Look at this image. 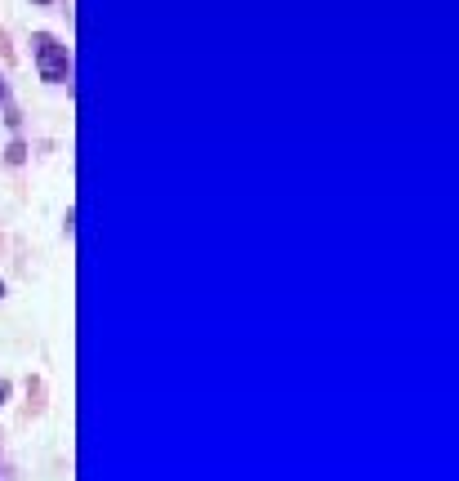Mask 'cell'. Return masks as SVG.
I'll use <instances>...</instances> for the list:
<instances>
[{"label": "cell", "mask_w": 459, "mask_h": 481, "mask_svg": "<svg viewBox=\"0 0 459 481\" xmlns=\"http://www.w3.org/2000/svg\"><path fill=\"white\" fill-rule=\"evenodd\" d=\"M4 397H9V388H4V383H0V406H4Z\"/></svg>", "instance_id": "3"}, {"label": "cell", "mask_w": 459, "mask_h": 481, "mask_svg": "<svg viewBox=\"0 0 459 481\" xmlns=\"http://www.w3.org/2000/svg\"><path fill=\"white\" fill-rule=\"evenodd\" d=\"M0 481H4V477H0Z\"/></svg>", "instance_id": "7"}, {"label": "cell", "mask_w": 459, "mask_h": 481, "mask_svg": "<svg viewBox=\"0 0 459 481\" xmlns=\"http://www.w3.org/2000/svg\"><path fill=\"white\" fill-rule=\"evenodd\" d=\"M0 103H4V76H0Z\"/></svg>", "instance_id": "4"}, {"label": "cell", "mask_w": 459, "mask_h": 481, "mask_svg": "<svg viewBox=\"0 0 459 481\" xmlns=\"http://www.w3.org/2000/svg\"><path fill=\"white\" fill-rule=\"evenodd\" d=\"M27 156V143H9V165H18Z\"/></svg>", "instance_id": "2"}, {"label": "cell", "mask_w": 459, "mask_h": 481, "mask_svg": "<svg viewBox=\"0 0 459 481\" xmlns=\"http://www.w3.org/2000/svg\"><path fill=\"white\" fill-rule=\"evenodd\" d=\"M31 58H36L40 81H49V85H63V81L72 76V54H67V45H58L49 31H36V36H31Z\"/></svg>", "instance_id": "1"}, {"label": "cell", "mask_w": 459, "mask_h": 481, "mask_svg": "<svg viewBox=\"0 0 459 481\" xmlns=\"http://www.w3.org/2000/svg\"><path fill=\"white\" fill-rule=\"evenodd\" d=\"M0 294H4V281H0Z\"/></svg>", "instance_id": "6"}, {"label": "cell", "mask_w": 459, "mask_h": 481, "mask_svg": "<svg viewBox=\"0 0 459 481\" xmlns=\"http://www.w3.org/2000/svg\"><path fill=\"white\" fill-rule=\"evenodd\" d=\"M36 4H49V0H36Z\"/></svg>", "instance_id": "5"}]
</instances>
